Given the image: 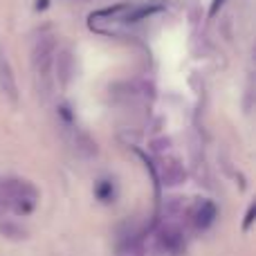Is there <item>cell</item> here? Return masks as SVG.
<instances>
[{"label": "cell", "instance_id": "6da1fadb", "mask_svg": "<svg viewBox=\"0 0 256 256\" xmlns=\"http://www.w3.org/2000/svg\"><path fill=\"white\" fill-rule=\"evenodd\" d=\"M54 54H56V40L52 36H43V38L36 40L34 52H32V63H34L36 76L43 81L45 90H48L50 84V70H52L54 63Z\"/></svg>", "mask_w": 256, "mask_h": 256}, {"label": "cell", "instance_id": "7a4b0ae2", "mask_svg": "<svg viewBox=\"0 0 256 256\" xmlns=\"http://www.w3.org/2000/svg\"><path fill=\"white\" fill-rule=\"evenodd\" d=\"M0 90L7 94L12 102L18 99V88H16V79H14V70L9 63L7 54H4L2 45H0Z\"/></svg>", "mask_w": 256, "mask_h": 256}, {"label": "cell", "instance_id": "3957f363", "mask_svg": "<svg viewBox=\"0 0 256 256\" xmlns=\"http://www.w3.org/2000/svg\"><path fill=\"white\" fill-rule=\"evenodd\" d=\"M54 70H56V81L58 86L66 88L70 84L72 74H74V58H72V52L70 50H61V52L54 54Z\"/></svg>", "mask_w": 256, "mask_h": 256}, {"label": "cell", "instance_id": "277c9868", "mask_svg": "<svg viewBox=\"0 0 256 256\" xmlns=\"http://www.w3.org/2000/svg\"><path fill=\"white\" fill-rule=\"evenodd\" d=\"M160 243H162L164 250H178L182 245V236L178 230H173V227H166V230H162V234H160Z\"/></svg>", "mask_w": 256, "mask_h": 256}, {"label": "cell", "instance_id": "5b68a950", "mask_svg": "<svg viewBox=\"0 0 256 256\" xmlns=\"http://www.w3.org/2000/svg\"><path fill=\"white\" fill-rule=\"evenodd\" d=\"M184 180V171L178 162H171L164 166V184H180Z\"/></svg>", "mask_w": 256, "mask_h": 256}, {"label": "cell", "instance_id": "8992f818", "mask_svg": "<svg viewBox=\"0 0 256 256\" xmlns=\"http://www.w3.org/2000/svg\"><path fill=\"white\" fill-rule=\"evenodd\" d=\"M214 216H216V207H214L212 202H202L200 212L196 214V225H198V227H207L209 222L214 220Z\"/></svg>", "mask_w": 256, "mask_h": 256}, {"label": "cell", "instance_id": "52a82bcc", "mask_svg": "<svg viewBox=\"0 0 256 256\" xmlns=\"http://www.w3.org/2000/svg\"><path fill=\"white\" fill-rule=\"evenodd\" d=\"M0 232H2V234H14L12 238H20V236H25V232H20L18 230V227H14V225H0Z\"/></svg>", "mask_w": 256, "mask_h": 256}, {"label": "cell", "instance_id": "ba28073f", "mask_svg": "<svg viewBox=\"0 0 256 256\" xmlns=\"http://www.w3.org/2000/svg\"><path fill=\"white\" fill-rule=\"evenodd\" d=\"M218 4H222V0H216V2H214V7H212V14H216V9H218Z\"/></svg>", "mask_w": 256, "mask_h": 256}]
</instances>
